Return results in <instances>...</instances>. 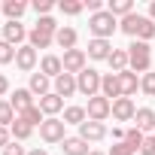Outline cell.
I'll return each mask as SVG.
<instances>
[{"label": "cell", "mask_w": 155, "mask_h": 155, "mask_svg": "<svg viewBox=\"0 0 155 155\" xmlns=\"http://www.w3.org/2000/svg\"><path fill=\"white\" fill-rule=\"evenodd\" d=\"M85 113H88L91 122H107V119L113 116V101H107L104 94H94V97H88Z\"/></svg>", "instance_id": "5b68a950"}, {"label": "cell", "mask_w": 155, "mask_h": 155, "mask_svg": "<svg viewBox=\"0 0 155 155\" xmlns=\"http://www.w3.org/2000/svg\"><path fill=\"white\" fill-rule=\"evenodd\" d=\"M101 94H104L107 101H119V97H122L119 73H104V79H101Z\"/></svg>", "instance_id": "7c38bea8"}, {"label": "cell", "mask_w": 155, "mask_h": 155, "mask_svg": "<svg viewBox=\"0 0 155 155\" xmlns=\"http://www.w3.org/2000/svg\"><path fill=\"white\" fill-rule=\"evenodd\" d=\"M18 119H21V122H28V125H31V128H40V125H43V122H46V116H43V110H40V107H37V104H34V107H31V110H25V113H21V116H18Z\"/></svg>", "instance_id": "83f0119b"}, {"label": "cell", "mask_w": 155, "mask_h": 155, "mask_svg": "<svg viewBox=\"0 0 155 155\" xmlns=\"http://www.w3.org/2000/svg\"><path fill=\"white\" fill-rule=\"evenodd\" d=\"M137 40H143V43H149V40H155V21L146 15L143 18V25H140V34H137Z\"/></svg>", "instance_id": "836d02e7"}, {"label": "cell", "mask_w": 155, "mask_h": 155, "mask_svg": "<svg viewBox=\"0 0 155 155\" xmlns=\"http://www.w3.org/2000/svg\"><path fill=\"white\" fill-rule=\"evenodd\" d=\"M149 67H152V46L143 43V40H134V43L128 46V70L146 76Z\"/></svg>", "instance_id": "6da1fadb"}, {"label": "cell", "mask_w": 155, "mask_h": 155, "mask_svg": "<svg viewBox=\"0 0 155 155\" xmlns=\"http://www.w3.org/2000/svg\"><path fill=\"white\" fill-rule=\"evenodd\" d=\"M28 34H31V31H25L21 21H6V25H3V40H6L9 46H15V49L28 40Z\"/></svg>", "instance_id": "9c48e42d"}, {"label": "cell", "mask_w": 155, "mask_h": 155, "mask_svg": "<svg viewBox=\"0 0 155 155\" xmlns=\"http://www.w3.org/2000/svg\"><path fill=\"white\" fill-rule=\"evenodd\" d=\"M140 91L146 94V97H155V73L149 70L146 76H140Z\"/></svg>", "instance_id": "e575fe53"}, {"label": "cell", "mask_w": 155, "mask_h": 155, "mask_svg": "<svg viewBox=\"0 0 155 155\" xmlns=\"http://www.w3.org/2000/svg\"><path fill=\"white\" fill-rule=\"evenodd\" d=\"M9 104H12V110L21 116L25 110H31L34 107V94H31V88H15L12 91V97H9Z\"/></svg>", "instance_id": "e0dca14e"}, {"label": "cell", "mask_w": 155, "mask_h": 155, "mask_svg": "<svg viewBox=\"0 0 155 155\" xmlns=\"http://www.w3.org/2000/svg\"><path fill=\"white\" fill-rule=\"evenodd\" d=\"M107 155H137V152H134V149H131V146H128V143L122 140V143H113Z\"/></svg>", "instance_id": "74e56055"}, {"label": "cell", "mask_w": 155, "mask_h": 155, "mask_svg": "<svg viewBox=\"0 0 155 155\" xmlns=\"http://www.w3.org/2000/svg\"><path fill=\"white\" fill-rule=\"evenodd\" d=\"M9 137H12V134H9V128H3V125H0V149H6V146L12 143Z\"/></svg>", "instance_id": "b9f144b4"}, {"label": "cell", "mask_w": 155, "mask_h": 155, "mask_svg": "<svg viewBox=\"0 0 155 155\" xmlns=\"http://www.w3.org/2000/svg\"><path fill=\"white\" fill-rule=\"evenodd\" d=\"M12 61H15V46L0 40V64H12Z\"/></svg>", "instance_id": "d590c367"}, {"label": "cell", "mask_w": 155, "mask_h": 155, "mask_svg": "<svg viewBox=\"0 0 155 155\" xmlns=\"http://www.w3.org/2000/svg\"><path fill=\"white\" fill-rule=\"evenodd\" d=\"M37 31H43V34H49V37H55L58 31H61V25L52 18V15H43V18H37V25H34Z\"/></svg>", "instance_id": "1f68e13d"}, {"label": "cell", "mask_w": 155, "mask_h": 155, "mask_svg": "<svg viewBox=\"0 0 155 155\" xmlns=\"http://www.w3.org/2000/svg\"><path fill=\"white\" fill-rule=\"evenodd\" d=\"M31 6H34V12L43 18V15H49V12H52V6H55V3H52V0H34Z\"/></svg>", "instance_id": "8d00e7d4"}, {"label": "cell", "mask_w": 155, "mask_h": 155, "mask_svg": "<svg viewBox=\"0 0 155 155\" xmlns=\"http://www.w3.org/2000/svg\"><path fill=\"white\" fill-rule=\"evenodd\" d=\"M134 116H137V104H134L131 97L113 101V119H116V122H134Z\"/></svg>", "instance_id": "ba28073f"}, {"label": "cell", "mask_w": 155, "mask_h": 155, "mask_svg": "<svg viewBox=\"0 0 155 155\" xmlns=\"http://www.w3.org/2000/svg\"><path fill=\"white\" fill-rule=\"evenodd\" d=\"M0 12H3V3H0Z\"/></svg>", "instance_id": "7dc6e473"}, {"label": "cell", "mask_w": 155, "mask_h": 155, "mask_svg": "<svg viewBox=\"0 0 155 155\" xmlns=\"http://www.w3.org/2000/svg\"><path fill=\"white\" fill-rule=\"evenodd\" d=\"M61 149H64V155H88V152H91L82 137H67V140L61 143Z\"/></svg>", "instance_id": "44dd1931"}, {"label": "cell", "mask_w": 155, "mask_h": 155, "mask_svg": "<svg viewBox=\"0 0 155 155\" xmlns=\"http://www.w3.org/2000/svg\"><path fill=\"white\" fill-rule=\"evenodd\" d=\"M28 155H49V152H46V149H31Z\"/></svg>", "instance_id": "f6af8a7d"}, {"label": "cell", "mask_w": 155, "mask_h": 155, "mask_svg": "<svg viewBox=\"0 0 155 155\" xmlns=\"http://www.w3.org/2000/svg\"><path fill=\"white\" fill-rule=\"evenodd\" d=\"M119 85H122V97H131V94H137V88H140V76H137L134 70H122V73H119Z\"/></svg>", "instance_id": "ac0fdd59"}, {"label": "cell", "mask_w": 155, "mask_h": 155, "mask_svg": "<svg viewBox=\"0 0 155 155\" xmlns=\"http://www.w3.org/2000/svg\"><path fill=\"white\" fill-rule=\"evenodd\" d=\"M6 91H9V79H6V76H3V73H0V97H3Z\"/></svg>", "instance_id": "7bdbcfd3"}, {"label": "cell", "mask_w": 155, "mask_h": 155, "mask_svg": "<svg viewBox=\"0 0 155 155\" xmlns=\"http://www.w3.org/2000/svg\"><path fill=\"white\" fill-rule=\"evenodd\" d=\"M116 28H119V18L113 12H107V9H101V12H94L88 18V31H91L94 40H110L116 34Z\"/></svg>", "instance_id": "7a4b0ae2"}, {"label": "cell", "mask_w": 155, "mask_h": 155, "mask_svg": "<svg viewBox=\"0 0 155 155\" xmlns=\"http://www.w3.org/2000/svg\"><path fill=\"white\" fill-rule=\"evenodd\" d=\"M15 119H18V113L12 110V104H9V101H0V125H3V128H12Z\"/></svg>", "instance_id": "4dcf8cb0"}, {"label": "cell", "mask_w": 155, "mask_h": 155, "mask_svg": "<svg viewBox=\"0 0 155 155\" xmlns=\"http://www.w3.org/2000/svg\"><path fill=\"white\" fill-rule=\"evenodd\" d=\"M107 12H113L116 18H125L134 12V0H110L107 3Z\"/></svg>", "instance_id": "d4e9b609"}, {"label": "cell", "mask_w": 155, "mask_h": 155, "mask_svg": "<svg viewBox=\"0 0 155 155\" xmlns=\"http://www.w3.org/2000/svg\"><path fill=\"white\" fill-rule=\"evenodd\" d=\"M3 155H28V149H25L21 143H15V140H12V143L3 149Z\"/></svg>", "instance_id": "ab89813d"}, {"label": "cell", "mask_w": 155, "mask_h": 155, "mask_svg": "<svg viewBox=\"0 0 155 155\" xmlns=\"http://www.w3.org/2000/svg\"><path fill=\"white\" fill-rule=\"evenodd\" d=\"M40 137H43L46 143H64V140H67V125H64V119H58V116L46 119V122L40 125Z\"/></svg>", "instance_id": "277c9868"}, {"label": "cell", "mask_w": 155, "mask_h": 155, "mask_svg": "<svg viewBox=\"0 0 155 155\" xmlns=\"http://www.w3.org/2000/svg\"><path fill=\"white\" fill-rule=\"evenodd\" d=\"M31 94H37V97H46V94H52V79L46 73H31Z\"/></svg>", "instance_id": "d6986e66"}, {"label": "cell", "mask_w": 155, "mask_h": 155, "mask_svg": "<svg viewBox=\"0 0 155 155\" xmlns=\"http://www.w3.org/2000/svg\"><path fill=\"white\" fill-rule=\"evenodd\" d=\"M134 128H140L143 134H152L155 131V110L152 107H140L137 116H134Z\"/></svg>", "instance_id": "9a60e30c"}, {"label": "cell", "mask_w": 155, "mask_h": 155, "mask_svg": "<svg viewBox=\"0 0 155 155\" xmlns=\"http://www.w3.org/2000/svg\"><path fill=\"white\" fill-rule=\"evenodd\" d=\"M152 134H155V131H152Z\"/></svg>", "instance_id": "c3c4849f"}, {"label": "cell", "mask_w": 155, "mask_h": 155, "mask_svg": "<svg viewBox=\"0 0 155 155\" xmlns=\"http://www.w3.org/2000/svg\"><path fill=\"white\" fill-rule=\"evenodd\" d=\"M85 55H88L91 61H107V58L113 55V43H110V40H94V37H91Z\"/></svg>", "instance_id": "4fadbf2b"}, {"label": "cell", "mask_w": 155, "mask_h": 155, "mask_svg": "<svg viewBox=\"0 0 155 155\" xmlns=\"http://www.w3.org/2000/svg\"><path fill=\"white\" fill-rule=\"evenodd\" d=\"M52 43H55V37H49V34H43V31H37V28L28 34V46H34V49H49Z\"/></svg>", "instance_id": "4316f807"}, {"label": "cell", "mask_w": 155, "mask_h": 155, "mask_svg": "<svg viewBox=\"0 0 155 155\" xmlns=\"http://www.w3.org/2000/svg\"><path fill=\"white\" fill-rule=\"evenodd\" d=\"M85 61H88V55H85L82 49H70V52H64V58H61L64 73H70V76H79V73L85 70Z\"/></svg>", "instance_id": "8992f818"}, {"label": "cell", "mask_w": 155, "mask_h": 155, "mask_svg": "<svg viewBox=\"0 0 155 155\" xmlns=\"http://www.w3.org/2000/svg\"><path fill=\"white\" fill-rule=\"evenodd\" d=\"M140 155H155V134H146V140L140 146Z\"/></svg>", "instance_id": "f35d334b"}, {"label": "cell", "mask_w": 155, "mask_h": 155, "mask_svg": "<svg viewBox=\"0 0 155 155\" xmlns=\"http://www.w3.org/2000/svg\"><path fill=\"white\" fill-rule=\"evenodd\" d=\"M76 40H79V34H76L73 28H67V25H61V31L55 34V43L64 49V52H70V49H76Z\"/></svg>", "instance_id": "ffe728a7"}, {"label": "cell", "mask_w": 155, "mask_h": 155, "mask_svg": "<svg viewBox=\"0 0 155 155\" xmlns=\"http://www.w3.org/2000/svg\"><path fill=\"white\" fill-rule=\"evenodd\" d=\"M82 3H85V9H88L91 15L101 12V9H107V6H104V0H82Z\"/></svg>", "instance_id": "60d3db41"}, {"label": "cell", "mask_w": 155, "mask_h": 155, "mask_svg": "<svg viewBox=\"0 0 155 155\" xmlns=\"http://www.w3.org/2000/svg\"><path fill=\"white\" fill-rule=\"evenodd\" d=\"M149 18L155 21V0H152V3H149Z\"/></svg>", "instance_id": "ee69618b"}, {"label": "cell", "mask_w": 155, "mask_h": 155, "mask_svg": "<svg viewBox=\"0 0 155 155\" xmlns=\"http://www.w3.org/2000/svg\"><path fill=\"white\" fill-rule=\"evenodd\" d=\"M101 79H104V73H97L94 67H85L79 76H76V88H79V94H85V97H94V94H101Z\"/></svg>", "instance_id": "3957f363"}, {"label": "cell", "mask_w": 155, "mask_h": 155, "mask_svg": "<svg viewBox=\"0 0 155 155\" xmlns=\"http://www.w3.org/2000/svg\"><path fill=\"white\" fill-rule=\"evenodd\" d=\"M143 140H146V134H143L140 128H134V125H131V128L125 131V143H128V146H131L134 152H140V146H143Z\"/></svg>", "instance_id": "f546056e"}, {"label": "cell", "mask_w": 155, "mask_h": 155, "mask_svg": "<svg viewBox=\"0 0 155 155\" xmlns=\"http://www.w3.org/2000/svg\"><path fill=\"white\" fill-rule=\"evenodd\" d=\"M15 67L21 70V73H34L37 70V49L34 46H18L15 49Z\"/></svg>", "instance_id": "52a82bcc"}, {"label": "cell", "mask_w": 155, "mask_h": 155, "mask_svg": "<svg viewBox=\"0 0 155 155\" xmlns=\"http://www.w3.org/2000/svg\"><path fill=\"white\" fill-rule=\"evenodd\" d=\"M25 12H28V3H25V0H6V3H3V15H6L9 21H18Z\"/></svg>", "instance_id": "603a6c76"}, {"label": "cell", "mask_w": 155, "mask_h": 155, "mask_svg": "<svg viewBox=\"0 0 155 155\" xmlns=\"http://www.w3.org/2000/svg\"><path fill=\"white\" fill-rule=\"evenodd\" d=\"M143 18L146 15H140V12H131V15H125L122 21H119V28L128 34V37H134L137 40V34H140V25H143Z\"/></svg>", "instance_id": "7402d4cb"}, {"label": "cell", "mask_w": 155, "mask_h": 155, "mask_svg": "<svg viewBox=\"0 0 155 155\" xmlns=\"http://www.w3.org/2000/svg\"><path fill=\"white\" fill-rule=\"evenodd\" d=\"M79 137H82L85 143H97V140H104V137H107V125H104V122H91V119H88V122H82V125H79Z\"/></svg>", "instance_id": "30bf717a"}, {"label": "cell", "mask_w": 155, "mask_h": 155, "mask_svg": "<svg viewBox=\"0 0 155 155\" xmlns=\"http://www.w3.org/2000/svg\"><path fill=\"white\" fill-rule=\"evenodd\" d=\"M9 134H12V140H15V143H21V140H28V137L34 134V128H31L28 122L15 119V122H12V128H9Z\"/></svg>", "instance_id": "f1b7e54d"}, {"label": "cell", "mask_w": 155, "mask_h": 155, "mask_svg": "<svg viewBox=\"0 0 155 155\" xmlns=\"http://www.w3.org/2000/svg\"><path fill=\"white\" fill-rule=\"evenodd\" d=\"M40 73H46L49 79L55 82L58 76L64 73V64H61V58H58V55H43V61H40Z\"/></svg>", "instance_id": "2e32d148"}, {"label": "cell", "mask_w": 155, "mask_h": 155, "mask_svg": "<svg viewBox=\"0 0 155 155\" xmlns=\"http://www.w3.org/2000/svg\"><path fill=\"white\" fill-rule=\"evenodd\" d=\"M37 107L43 110V116H46V119H52V116H58V113L64 110V97H58V94L52 91V94L40 97V101H37Z\"/></svg>", "instance_id": "5bb4252c"}, {"label": "cell", "mask_w": 155, "mask_h": 155, "mask_svg": "<svg viewBox=\"0 0 155 155\" xmlns=\"http://www.w3.org/2000/svg\"><path fill=\"white\" fill-rule=\"evenodd\" d=\"M52 91H55L58 97H73L76 91H79V88H76V76H70V73H61L58 79L52 82Z\"/></svg>", "instance_id": "8fae6325"}, {"label": "cell", "mask_w": 155, "mask_h": 155, "mask_svg": "<svg viewBox=\"0 0 155 155\" xmlns=\"http://www.w3.org/2000/svg\"><path fill=\"white\" fill-rule=\"evenodd\" d=\"M58 9H61L64 15H79V12L85 9V3H82V0H61Z\"/></svg>", "instance_id": "d6a6232c"}, {"label": "cell", "mask_w": 155, "mask_h": 155, "mask_svg": "<svg viewBox=\"0 0 155 155\" xmlns=\"http://www.w3.org/2000/svg\"><path fill=\"white\" fill-rule=\"evenodd\" d=\"M82 122H88L85 107H64V125H82Z\"/></svg>", "instance_id": "484cf974"}, {"label": "cell", "mask_w": 155, "mask_h": 155, "mask_svg": "<svg viewBox=\"0 0 155 155\" xmlns=\"http://www.w3.org/2000/svg\"><path fill=\"white\" fill-rule=\"evenodd\" d=\"M88 155H107V152H88Z\"/></svg>", "instance_id": "bcb514c9"}, {"label": "cell", "mask_w": 155, "mask_h": 155, "mask_svg": "<svg viewBox=\"0 0 155 155\" xmlns=\"http://www.w3.org/2000/svg\"><path fill=\"white\" fill-rule=\"evenodd\" d=\"M107 64H110V70H113V73L128 70V49H113V55L107 58Z\"/></svg>", "instance_id": "cb8c5ba5"}]
</instances>
